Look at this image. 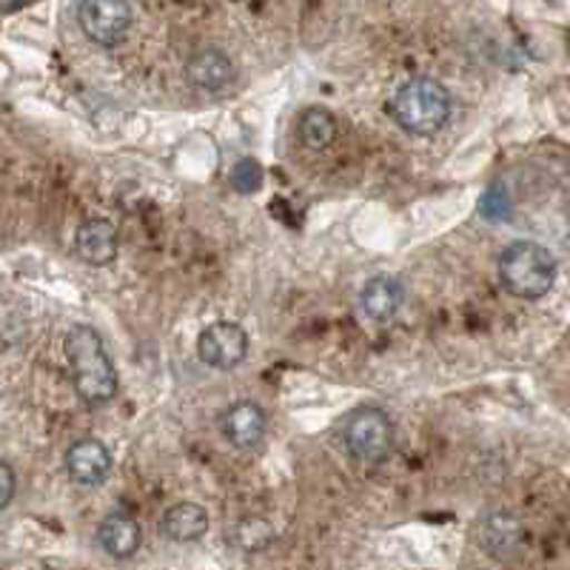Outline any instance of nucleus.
<instances>
[{
    "label": "nucleus",
    "instance_id": "obj_1",
    "mask_svg": "<svg viewBox=\"0 0 570 570\" xmlns=\"http://www.w3.org/2000/svg\"><path fill=\"white\" fill-rule=\"evenodd\" d=\"M66 356H69L71 383L80 400L91 409L109 405L117 394V371L98 331L91 325H75L66 334Z\"/></svg>",
    "mask_w": 570,
    "mask_h": 570
},
{
    "label": "nucleus",
    "instance_id": "obj_2",
    "mask_svg": "<svg viewBox=\"0 0 570 570\" xmlns=\"http://www.w3.org/2000/svg\"><path fill=\"white\" fill-rule=\"evenodd\" d=\"M391 115L402 131L414 137H431L451 117V95L440 80L414 78L400 86L391 104Z\"/></svg>",
    "mask_w": 570,
    "mask_h": 570
},
{
    "label": "nucleus",
    "instance_id": "obj_3",
    "mask_svg": "<svg viewBox=\"0 0 570 570\" xmlns=\"http://www.w3.org/2000/svg\"><path fill=\"white\" fill-rule=\"evenodd\" d=\"M499 279L519 299H539L553 288L557 259L533 240H517L499 257Z\"/></svg>",
    "mask_w": 570,
    "mask_h": 570
},
{
    "label": "nucleus",
    "instance_id": "obj_4",
    "mask_svg": "<svg viewBox=\"0 0 570 570\" xmlns=\"http://www.w3.org/2000/svg\"><path fill=\"white\" fill-rule=\"evenodd\" d=\"M345 451L360 462H383L394 445V425L380 409H360L345 420Z\"/></svg>",
    "mask_w": 570,
    "mask_h": 570
},
{
    "label": "nucleus",
    "instance_id": "obj_5",
    "mask_svg": "<svg viewBox=\"0 0 570 570\" xmlns=\"http://www.w3.org/2000/svg\"><path fill=\"white\" fill-rule=\"evenodd\" d=\"M78 23L98 46H117L131 29L129 0H80Z\"/></svg>",
    "mask_w": 570,
    "mask_h": 570
},
{
    "label": "nucleus",
    "instance_id": "obj_6",
    "mask_svg": "<svg viewBox=\"0 0 570 570\" xmlns=\"http://www.w3.org/2000/svg\"><path fill=\"white\" fill-rule=\"evenodd\" d=\"M200 363L217 371H232L248 356V334L237 323H212L197 337Z\"/></svg>",
    "mask_w": 570,
    "mask_h": 570
},
{
    "label": "nucleus",
    "instance_id": "obj_7",
    "mask_svg": "<svg viewBox=\"0 0 570 570\" xmlns=\"http://www.w3.org/2000/svg\"><path fill=\"white\" fill-rule=\"evenodd\" d=\"M69 480L83 488H98L109 480L111 454L100 440H80L66 451Z\"/></svg>",
    "mask_w": 570,
    "mask_h": 570
},
{
    "label": "nucleus",
    "instance_id": "obj_8",
    "mask_svg": "<svg viewBox=\"0 0 570 570\" xmlns=\"http://www.w3.org/2000/svg\"><path fill=\"white\" fill-rule=\"evenodd\" d=\"M220 428H223V436H226L234 448L252 451V448H257L259 442L266 440V431H268L266 411L259 409L257 402H234L232 409L223 414Z\"/></svg>",
    "mask_w": 570,
    "mask_h": 570
},
{
    "label": "nucleus",
    "instance_id": "obj_9",
    "mask_svg": "<svg viewBox=\"0 0 570 570\" xmlns=\"http://www.w3.org/2000/svg\"><path fill=\"white\" fill-rule=\"evenodd\" d=\"M480 537H482V548H485L493 559H502V562L519 557L522 542H525L522 522L508 511H497L491 513V517H485Z\"/></svg>",
    "mask_w": 570,
    "mask_h": 570
},
{
    "label": "nucleus",
    "instance_id": "obj_10",
    "mask_svg": "<svg viewBox=\"0 0 570 570\" xmlns=\"http://www.w3.org/2000/svg\"><path fill=\"white\" fill-rule=\"evenodd\" d=\"M75 248H78V257L83 263H89V266H109L111 259L117 257L115 223L106 220V217H91V220H86L78 228Z\"/></svg>",
    "mask_w": 570,
    "mask_h": 570
},
{
    "label": "nucleus",
    "instance_id": "obj_11",
    "mask_svg": "<svg viewBox=\"0 0 570 570\" xmlns=\"http://www.w3.org/2000/svg\"><path fill=\"white\" fill-rule=\"evenodd\" d=\"M98 542L111 559H131L140 551V525H137L135 517H129L124 511L109 513L98 528Z\"/></svg>",
    "mask_w": 570,
    "mask_h": 570
},
{
    "label": "nucleus",
    "instance_id": "obj_12",
    "mask_svg": "<svg viewBox=\"0 0 570 570\" xmlns=\"http://www.w3.org/2000/svg\"><path fill=\"white\" fill-rule=\"evenodd\" d=\"M160 531L163 537H169L177 544L197 542L208 531L206 508L197 505V502H177V505H171L169 511L163 513Z\"/></svg>",
    "mask_w": 570,
    "mask_h": 570
},
{
    "label": "nucleus",
    "instance_id": "obj_13",
    "mask_svg": "<svg viewBox=\"0 0 570 570\" xmlns=\"http://www.w3.org/2000/svg\"><path fill=\"white\" fill-rule=\"evenodd\" d=\"M402 299H405V288L396 277H374L365 283L363 288V312L368 320H376V323H389L391 317H396V312L402 308Z\"/></svg>",
    "mask_w": 570,
    "mask_h": 570
},
{
    "label": "nucleus",
    "instance_id": "obj_14",
    "mask_svg": "<svg viewBox=\"0 0 570 570\" xmlns=\"http://www.w3.org/2000/svg\"><path fill=\"white\" fill-rule=\"evenodd\" d=\"M188 80L203 91H223L234 80V66L217 49H200L186 63Z\"/></svg>",
    "mask_w": 570,
    "mask_h": 570
},
{
    "label": "nucleus",
    "instance_id": "obj_15",
    "mask_svg": "<svg viewBox=\"0 0 570 570\" xmlns=\"http://www.w3.org/2000/svg\"><path fill=\"white\" fill-rule=\"evenodd\" d=\"M337 137V120L328 109H320V106H312L305 109L303 117H299V140L314 151L328 149L331 142Z\"/></svg>",
    "mask_w": 570,
    "mask_h": 570
},
{
    "label": "nucleus",
    "instance_id": "obj_16",
    "mask_svg": "<svg viewBox=\"0 0 570 570\" xmlns=\"http://www.w3.org/2000/svg\"><path fill=\"white\" fill-rule=\"evenodd\" d=\"M237 544H240L243 551L254 553V551H263L268 542H272V525H268L266 519H246L237 525Z\"/></svg>",
    "mask_w": 570,
    "mask_h": 570
},
{
    "label": "nucleus",
    "instance_id": "obj_17",
    "mask_svg": "<svg viewBox=\"0 0 570 570\" xmlns=\"http://www.w3.org/2000/svg\"><path fill=\"white\" fill-rule=\"evenodd\" d=\"M511 212V200H508V191L502 186H491L482 197V217L488 220H502Z\"/></svg>",
    "mask_w": 570,
    "mask_h": 570
},
{
    "label": "nucleus",
    "instance_id": "obj_18",
    "mask_svg": "<svg viewBox=\"0 0 570 570\" xmlns=\"http://www.w3.org/2000/svg\"><path fill=\"white\" fill-rule=\"evenodd\" d=\"M234 186L240 188V191H254L259 186V163L254 160H243L234 166Z\"/></svg>",
    "mask_w": 570,
    "mask_h": 570
},
{
    "label": "nucleus",
    "instance_id": "obj_19",
    "mask_svg": "<svg viewBox=\"0 0 570 570\" xmlns=\"http://www.w3.org/2000/svg\"><path fill=\"white\" fill-rule=\"evenodd\" d=\"M14 491H18V480H14L12 465L0 460V511L9 508V502L14 499Z\"/></svg>",
    "mask_w": 570,
    "mask_h": 570
}]
</instances>
